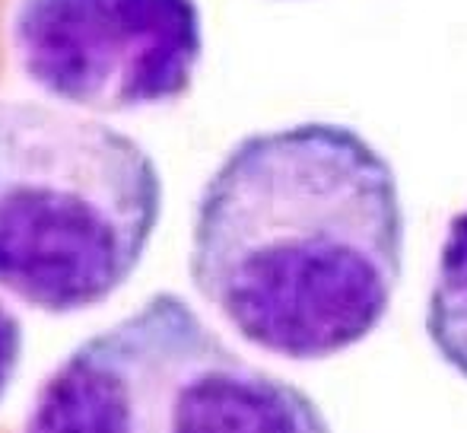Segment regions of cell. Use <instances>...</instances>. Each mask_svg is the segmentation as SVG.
<instances>
[{
  "label": "cell",
  "instance_id": "cell-4",
  "mask_svg": "<svg viewBox=\"0 0 467 433\" xmlns=\"http://www.w3.org/2000/svg\"><path fill=\"white\" fill-rule=\"evenodd\" d=\"M10 55L45 96L87 111L179 102L203 55L194 0H16Z\"/></svg>",
  "mask_w": 467,
  "mask_h": 433
},
{
  "label": "cell",
  "instance_id": "cell-1",
  "mask_svg": "<svg viewBox=\"0 0 467 433\" xmlns=\"http://www.w3.org/2000/svg\"><path fill=\"white\" fill-rule=\"evenodd\" d=\"M400 268L398 175L350 124L242 137L197 198L191 284L274 357L327 360L369 338Z\"/></svg>",
  "mask_w": 467,
  "mask_h": 433
},
{
  "label": "cell",
  "instance_id": "cell-6",
  "mask_svg": "<svg viewBox=\"0 0 467 433\" xmlns=\"http://www.w3.org/2000/svg\"><path fill=\"white\" fill-rule=\"evenodd\" d=\"M23 364V322L0 300V405L10 396V385Z\"/></svg>",
  "mask_w": 467,
  "mask_h": 433
},
{
  "label": "cell",
  "instance_id": "cell-3",
  "mask_svg": "<svg viewBox=\"0 0 467 433\" xmlns=\"http://www.w3.org/2000/svg\"><path fill=\"white\" fill-rule=\"evenodd\" d=\"M19 433H331L318 402L153 293L38 383Z\"/></svg>",
  "mask_w": 467,
  "mask_h": 433
},
{
  "label": "cell",
  "instance_id": "cell-5",
  "mask_svg": "<svg viewBox=\"0 0 467 433\" xmlns=\"http://www.w3.org/2000/svg\"><path fill=\"white\" fill-rule=\"evenodd\" d=\"M426 334L439 357L467 379V211L451 216L445 233L426 306Z\"/></svg>",
  "mask_w": 467,
  "mask_h": 433
},
{
  "label": "cell",
  "instance_id": "cell-2",
  "mask_svg": "<svg viewBox=\"0 0 467 433\" xmlns=\"http://www.w3.org/2000/svg\"><path fill=\"white\" fill-rule=\"evenodd\" d=\"M162 175L130 134L0 100V290L48 316L102 306L140 268Z\"/></svg>",
  "mask_w": 467,
  "mask_h": 433
}]
</instances>
